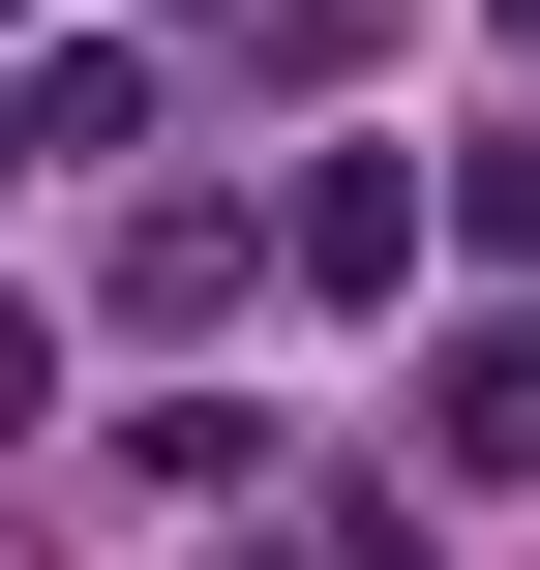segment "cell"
<instances>
[{"label": "cell", "mask_w": 540, "mask_h": 570, "mask_svg": "<svg viewBox=\"0 0 540 570\" xmlns=\"http://www.w3.org/2000/svg\"><path fill=\"white\" fill-rule=\"evenodd\" d=\"M271 271H301V301H391V271H421V150H331V180L271 210Z\"/></svg>", "instance_id": "obj_1"}, {"label": "cell", "mask_w": 540, "mask_h": 570, "mask_svg": "<svg viewBox=\"0 0 540 570\" xmlns=\"http://www.w3.org/2000/svg\"><path fill=\"white\" fill-rule=\"evenodd\" d=\"M421 481H540V331H451L421 361Z\"/></svg>", "instance_id": "obj_2"}, {"label": "cell", "mask_w": 540, "mask_h": 570, "mask_svg": "<svg viewBox=\"0 0 540 570\" xmlns=\"http://www.w3.org/2000/svg\"><path fill=\"white\" fill-rule=\"evenodd\" d=\"M120 120H150V60H30V90H0V180H90Z\"/></svg>", "instance_id": "obj_3"}, {"label": "cell", "mask_w": 540, "mask_h": 570, "mask_svg": "<svg viewBox=\"0 0 540 570\" xmlns=\"http://www.w3.org/2000/svg\"><path fill=\"white\" fill-rule=\"evenodd\" d=\"M421 210H451V240H481V271H540V150H451V180H421Z\"/></svg>", "instance_id": "obj_4"}, {"label": "cell", "mask_w": 540, "mask_h": 570, "mask_svg": "<svg viewBox=\"0 0 540 570\" xmlns=\"http://www.w3.org/2000/svg\"><path fill=\"white\" fill-rule=\"evenodd\" d=\"M0 30H30V0H0Z\"/></svg>", "instance_id": "obj_5"}]
</instances>
